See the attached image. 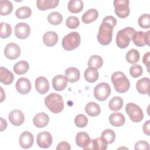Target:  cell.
<instances>
[{
    "instance_id": "74e56055",
    "label": "cell",
    "mask_w": 150,
    "mask_h": 150,
    "mask_svg": "<svg viewBox=\"0 0 150 150\" xmlns=\"http://www.w3.org/2000/svg\"><path fill=\"white\" fill-rule=\"evenodd\" d=\"M12 33L11 26L5 22H2L0 27V36L2 39L9 38Z\"/></svg>"
},
{
    "instance_id": "603a6c76",
    "label": "cell",
    "mask_w": 150,
    "mask_h": 150,
    "mask_svg": "<svg viewBox=\"0 0 150 150\" xmlns=\"http://www.w3.org/2000/svg\"><path fill=\"white\" fill-rule=\"evenodd\" d=\"M58 41V35L54 31L46 32L43 37L44 44L48 47H53L56 45Z\"/></svg>"
},
{
    "instance_id": "7c38bea8",
    "label": "cell",
    "mask_w": 150,
    "mask_h": 150,
    "mask_svg": "<svg viewBox=\"0 0 150 150\" xmlns=\"http://www.w3.org/2000/svg\"><path fill=\"white\" fill-rule=\"evenodd\" d=\"M38 145L42 148H48L52 144L53 138L49 132L43 131L38 134L36 138Z\"/></svg>"
},
{
    "instance_id": "277c9868",
    "label": "cell",
    "mask_w": 150,
    "mask_h": 150,
    "mask_svg": "<svg viewBox=\"0 0 150 150\" xmlns=\"http://www.w3.org/2000/svg\"><path fill=\"white\" fill-rule=\"evenodd\" d=\"M135 32V29L131 27H126L120 30L118 32L116 37V43L117 46L121 49L127 48L131 40H132V36Z\"/></svg>"
},
{
    "instance_id": "44dd1931",
    "label": "cell",
    "mask_w": 150,
    "mask_h": 150,
    "mask_svg": "<svg viewBox=\"0 0 150 150\" xmlns=\"http://www.w3.org/2000/svg\"><path fill=\"white\" fill-rule=\"evenodd\" d=\"M149 79L148 77H143L137 81L136 87L137 91L141 94H149Z\"/></svg>"
},
{
    "instance_id": "d4e9b609",
    "label": "cell",
    "mask_w": 150,
    "mask_h": 150,
    "mask_svg": "<svg viewBox=\"0 0 150 150\" xmlns=\"http://www.w3.org/2000/svg\"><path fill=\"white\" fill-rule=\"evenodd\" d=\"M109 122L114 127H121L125 122V118L123 114L120 112H114L109 116Z\"/></svg>"
},
{
    "instance_id": "681fc988",
    "label": "cell",
    "mask_w": 150,
    "mask_h": 150,
    "mask_svg": "<svg viewBox=\"0 0 150 150\" xmlns=\"http://www.w3.org/2000/svg\"><path fill=\"white\" fill-rule=\"evenodd\" d=\"M1 102H2L4 99L5 98V94L4 91V90L2 87H1Z\"/></svg>"
},
{
    "instance_id": "7a4b0ae2",
    "label": "cell",
    "mask_w": 150,
    "mask_h": 150,
    "mask_svg": "<svg viewBox=\"0 0 150 150\" xmlns=\"http://www.w3.org/2000/svg\"><path fill=\"white\" fill-rule=\"evenodd\" d=\"M45 104L47 108L54 114L60 112L64 108L62 97L55 93H50L45 97Z\"/></svg>"
},
{
    "instance_id": "7bdbcfd3",
    "label": "cell",
    "mask_w": 150,
    "mask_h": 150,
    "mask_svg": "<svg viewBox=\"0 0 150 150\" xmlns=\"http://www.w3.org/2000/svg\"><path fill=\"white\" fill-rule=\"evenodd\" d=\"M143 69L139 64H134L129 69V74L134 78H137L142 75Z\"/></svg>"
},
{
    "instance_id": "4316f807",
    "label": "cell",
    "mask_w": 150,
    "mask_h": 150,
    "mask_svg": "<svg viewBox=\"0 0 150 150\" xmlns=\"http://www.w3.org/2000/svg\"><path fill=\"white\" fill-rule=\"evenodd\" d=\"M99 15L98 12L96 9H90L87 10L81 17V19L83 23L88 24L96 21Z\"/></svg>"
},
{
    "instance_id": "60d3db41",
    "label": "cell",
    "mask_w": 150,
    "mask_h": 150,
    "mask_svg": "<svg viewBox=\"0 0 150 150\" xmlns=\"http://www.w3.org/2000/svg\"><path fill=\"white\" fill-rule=\"evenodd\" d=\"M74 124L79 128H84L88 124V118L84 114H79L74 118Z\"/></svg>"
},
{
    "instance_id": "8992f818",
    "label": "cell",
    "mask_w": 150,
    "mask_h": 150,
    "mask_svg": "<svg viewBox=\"0 0 150 150\" xmlns=\"http://www.w3.org/2000/svg\"><path fill=\"white\" fill-rule=\"evenodd\" d=\"M125 111L130 120L134 122H139L144 118V114L142 109L134 103H128L125 107Z\"/></svg>"
},
{
    "instance_id": "30bf717a",
    "label": "cell",
    "mask_w": 150,
    "mask_h": 150,
    "mask_svg": "<svg viewBox=\"0 0 150 150\" xmlns=\"http://www.w3.org/2000/svg\"><path fill=\"white\" fill-rule=\"evenodd\" d=\"M4 54L9 60L16 59L21 55V49L16 43H9L5 47Z\"/></svg>"
},
{
    "instance_id": "ac0fdd59",
    "label": "cell",
    "mask_w": 150,
    "mask_h": 150,
    "mask_svg": "<svg viewBox=\"0 0 150 150\" xmlns=\"http://www.w3.org/2000/svg\"><path fill=\"white\" fill-rule=\"evenodd\" d=\"M91 142V139L87 132H78L76 137V143L79 147L85 149Z\"/></svg>"
},
{
    "instance_id": "5bb4252c",
    "label": "cell",
    "mask_w": 150,
    "mask_h": 150,
    "mask_svg": "<svg viewBox=\"0 0 150 150\" xmlns=\"http://www.w3.org/2000/svg\"><path fill=\"white\" fill-rule=\"evenodd\" d=\"M68 79L66 76L62 74L56 75L52 79V86L56 91H63L67 86Z\"/></svg>"
},
{
    "instance_id": "9a60e30c",
    "label": "cell",
    "mask_w": 150,
    "mask_h": 150,
    "mask_svg": "<svg viewBox=\"0 0 150 150\" xmlns=\"http://www.w3.org/2000/svg\"><path fill=\"white\" fill-rule=\"evenodd\" d=\"M10 122L15 126H19L25 121V115L19 110H12L8 115Z\"/></svg>"
},
{
    "instance_id": "2e32d148",
    "label": "cell",
    "mask_w": 150,
    "mask_h": 150,
    "mask_svg": "<svg viewBox=\"0 0 150 150\" xmlns=\"http://www.w3.org/2000/svg\"><path fill=\"white\" fill-rule=\"evenodd\" d=\"M49 83L47 79L43 76L38 77L35 80V87L36 91L41 94L46 93L49 89Z\"/></svg>"
},
{
    "instance_id": "d590c367",
    "label": "cell",
    "mask_w": 150,
    "mask_h": 150,
    "mask_svg": "<svg viewBox=\"0 0 150 150\" xmlns=\"http://www.w3.org/2000/svg\"><path fill=\"white\" fill-rule=\"evenodd\" d=\"M87 64L88 67H91L96 69H100L103 64V60L100 56L92 55L89 58Z\"/></svg>"
},
{
    "instance_id": "e575fe53",
    "label": "cell",
    "mask_w": 150,
    "mask_h": 150,
    "mask_svg": "<svg viewBox=\"0 0 150 150\" xmlns=\"http://www.w3.org/2000/svg\"><path fill=\"white\" fill-rule=\"evenodd\" d=\"M127 61L131 64H135L137 63L140 58V55L139 52L135 49H130L126 54L125 56Z\"/></svg>"
},
{
    "instance_id": "f6af8a7d",
    "label": "cell",
    "mask_w": 150,
    "mask_h": 150,
    "mask_svg": "<svg viewBox=\"0 0 150 150\" xmlns=\"http://www.w3.org/2000/svg\"><path fill=\"white\" fill-rule=\"evenodd\" d=\"M71 149V146L70 144L66 142V141H62L60 142L57 146L56 147V149H66V150H69Z\"/></svg>"
},
{
    "instance_id": "9c48e42d",
    "label": "cell",
    "mask_w": 150,
    "mask_h": 150,
    "mask_svg": "<svg viewBox=\"0 0 150 150\" xmlns=\"http://www.w3.org/2000/svg\"><path fill=\"white\" fill-rule=\"evenodd\" d=\"M150 30L144 32L143 31L135 32L132 36V41L138 47H143L145 45H149Z\"/></svg>"
},
{
    "instance_id": "83f0119b",
    "label": "cell",
    "mask_w": 150,
    "mask_h": 150,
    "mask_svg": "<svg viewBox=\"0 0 150 150\" xmlns=\"http://www.w3.org/2000/svg\"><path fill=\"white\" fill-rule=\"evenodd\" d=\"M84 77L85 80L89 83L96 82L99 77L98 71L95 68L88 67L84 71Z\"/></svg>"
},
{
    "instance_id": "c3c4849f",
    "label": "cell",
    "mask_w": 150,
    "mask_h": 150,
    "mask_svg": "<svg viewBox=\"0 0 150 150\" xmlns=\"http://www.w3.org/2000/svg\"><path fill=\"white\" fill-rule=\"evenodd\" d=\"M7 122L5 120L2 118H1V131H3L6 128Z\"/></svg>"
},
{
    "instance_id": "8d00e7d4",
    "label": "cell",
    "mask_w": 150,
    "mask_h": 150,
    "mask_svg": "<svg viewBox=\"0 0 150 150\" xmlns=\"http://www.w3.org/2000/svg\"><path fill=\"white\" fill-rule=\"evenodd\" d=\"M48 22L53 25H58L63 21L62 15L57 12H52L47 16Z\"/></svg>"
},
{
    "instance_id": "ab89813d",
    "label": "cell",
    "mask_w": 150,
    "mask_h": 150,
    "mask_svg": "<svg viewBox=\"0 0 150 150\" xmlns=\"http://www.w3.org/2000/svg\"><path fill=\"white\" fill-rule=\"evenodd\" d=\"M139 26L143 29H148L150 27V16L148 13L141 15L138 20Z\"/></svg>"
},
{
    "instance_id": "f1b7e54d",
    "label": "cell",
    "mask_w": 150,
    "mask_h": 150,
    "mask_svg": "<svg viewBox=\"0 0 150 150\" xmlns=\"http://www.w3.org/2000/svg\"><path fill=\"white\" fill-rule=\"evenodd\" d=\"M86 112L91 117H96L101 112L100 105L95 102H89L85 107Z\"/></svg>"
},
{
    "instance_id": "5b68a950",
    "label": "cell",
    "mask_w": 150,
    "mask_h": 150,
    "mask_svg": "<svg viewBox=\"0 0 150 150\" xmlns=\"http://www.w3.org/2000/svg\"><path fill=\"white\" fill-rule=\"evenodd\" d=\"M81 38L77 32H72L64 36L62 39V47L67 51L73 50L78 47L80 44Z\"/></svg>"
},
{
    "instance_id": "4dcf8cb0",
    "label": "cell",
    "mask_w": 150,
    "mask_h": 150,
    "mask_svg": "<svg viewBox=\"0 0 150 150\" xmlns=\"http://www.w3.org/2000/svg\"><path fill=\"white\" fill-rule=\"evenodd\" d=\"M69 11L73 13L80 12L83 8V2L81 0H70L67 5Z\"/></svg>"
},
{
    "instance_id": "cb8c5ba5",
    "label": "cell",
    "mask_w": 150,
    "mask_h": 150,
    "mask_svg": "<svg viewBox=\"0 0 150 150\" xmlns=\"http://www.w3.org/2000/svg\"><path fill=\"white\" fill-rule=\"evenodd\" d=\"M59 1L56 0H38L36 6L40 11H46L57 6Z\"/></svg>"
},
{
    "instance_id": "52a82bcc",
    "label": "cell",
    "mask_w": 150,
    "mask_h": 150,
    "mask_svg": "<svg viewBox=\"0 0 150 150\" xmlns=\"http://www.w3.org/2000/svg\"><path fill=\"white\" fill-rule=\"evenodd\" d=\"M111 94V87L107 83L98 84L94 88V96L96 99L103 101L107 100Z\"/></svg>"
},
{
    "instance_id": "f546056e",
    "label": "cell",
    "mask_w": 150,
    "mask_h": 150,
    "mask_svg": "<svg viewBox=\"0 0 150 150\" xmlns=\"http://www.w3.org/2000/svg\"><path fill=\"white\" fill-rule=\"evenodd\" d=\"M29 69V64L25 60H21L16 62L13 67L14 72L18 75H21L26 73L28 71Z\"/></svg>"
},
{
    "instance_id": "836d02e7",
    "label": "cell",
    "mask_w": 150,
    "mask_h": 150,
    "mask_svg": "<svg viewBox=\"0 0 150 150\" xmlns=\"http://www.w3.org/2000/svg\"><path fill=\"white\" fill-rule=\"evenodd\" d=\"M32 15V10L28 6H21L15 12L16 16L21 19H25L30 17Z\"/></svg>"
},
{
    "instance_id": "b9f144b4",
    "label": "cell",
    "mask_w": 150,
    "mask_h": 150,
    "mask_svg": "<svg viewBox=\"0 0 150 150\" xmlns=\"http://www.w3.org/2000/svg\"><path fill=\"white\" fill-rule=\"evenodd\" d=\"M66 24L69 29H76L80 25V21L77 17L74 16H70L67 18L66 21Z\"/></svg>"
},
{
    "instance_id": "7dc6e473",
    "label": "cell",
    "mask_w": 150,
    "mask_h": 150,
    "mask_svg": "<svg viewBox=\"0 0 150 150\" xmlns=\"http://www.w3.org/2000/svg\"><path fill=\"white\" fill-rule=\"evenodd\" d=\"M142 129L144 132L147 135H150V121L148 120L146 121L143 125L142 127Z\"/></svg>"
},
{
    "instance_id": "e0dca14e",
    "label": "cell",
    "mask_w": 150,
    "mask_h": 150,
    "mask_svg": "<svg viewBox=\"0 0 150 150\" xmlns=\"http://www.w3.org/2000/svg\"><path fill=\"white\" fill-rule=\"evenodd\" d=\"M33 136L29 131L23 132L19 137L20 146L24 149H28L30 148L33 145Z\"/></svg>"
},
{
    "instance_id": "ee69618b",
    "label": "cell",
    "mask_w": 150,
    "mask_h": 150,
    "mask_svg": "<svg viewBox=\"0 0 150 150\" xmlns=\"http://www.w3.org/2000/svg\"><path fill=\"white\" fill-rule=\"evenodd\" d=\"M134 149H135L149 150V145L145 141H143V140L139 141L138 142L135 143Z\"/></svg>"
},
{
    "instance_id": "6da1fadb",
    "label": "cell",
    "mask_w": 150,
    "mask_h": 150,
    "mask_svg": "<svg viewBox=\"0 0 150 150\" xmlns=\"http://www.w3.org/2000/svg\"><path fill=\"white\" fill-rule=\"evenodd\" d=\"M116 24L117 20L112 16H107L103 19L97 36V40L101 45L106 46L111 43L113 28Z\"/></svg>"
},
{
    "instance_id": "ffe728a7",
    "label": "cell",
    "mask_w": 150,
    "mask_h": 150,
    "mask_svg": "<svg viewBox=\"0 0 150 150\" xmlns=\"http://www.w3.org/2000/svg\"><path fill=\"white\" fill-rule=\"evenodd\" d=\"M14 80L13 73L4 67H0V81L5 85L11 84Z\"/></svg>"
},
{
    "instance_id": "d6986e66",
    "label": "cell",
    "mask_w": 150,
    "mask_h": 150,
    "mask_svg": "<svg viewBox=\"0 0 150 150\" xmlns=\"http://www.w3.org/2000/svg\"><path fill=\"white\" fill-rule=\"evenodd\" d=\"M49 122V115L45 112L37 114L33 119V122L37 128H43L46 127Z\"/></svg>"
},
{
    "instance_id": "d6a6232c",
    "label": "cell",
    "mask_w": 150,
    "mask_h": 150,
    "mask_svg": "<svg viewBox=\"0 0 150 150\" xmlns=\"http://www.w3.org/2000/svg\"><path fill=\"white\" fill-rule=\"evenodd\" d=\"M13 10V5L11 1L8 0L0 1V14L6 16L10 14Z\"/></svg>"
},
{
    "instance_id": "1f68e13d",
    "label": "cell",
    "mask_w": 150,
    "mask_h": 150,
    "mask_svg": "<svg viewBox=\"0 0 150 150\" xmlns=\"http://www.w3.org/2000/svg\"><path fill=\"white\" fill-rule=\"evenodd\" d=\"M124 104V101L122 98L118 96H115L109 101L108 106L111 110L112 111H119L120 110Z\"/></svg>"
},
{
    "instance_id": "bcb514c9",
    "label": "cell",
    "mask_w": 150,
    "mask_h": 150,
    "mask_svg": "<svg viewBox=\"0 0 150 150\" xmlns=\"http://www.w3.org/2000/svg\"><path fill=\"white\" fill-rule=\"evenodd\" d=\"M149 57H150V53L149 52L145 53L143 56V63L146 66L148 71L149 72Z\"/></svg>"
},
{
    "instance_id": "484cf974",
    "label": "cell",
    "mask_w": 150,
    "mask_h": 150,
    "mask_svg": "<svg viewBox=\"0 0 150 150\" xmlns=\"http://www.w3.org/2000/svg\"><path fill=\"white\" fill-rule=\"evenodd\" d=\"M65 76L70 83H75L79 81L80 77L79 70L74 67H70L65 70Z\"/></svg>"
},
{
    "instance_id": "ba28073f",
    "label": "cell",
    "mask_w": 150,
    "mask_h": 150,
    "mask_svg": "<svg viewBox=\"0 0 150 150\" xmlns=\"http://www.w3.org/2000/svg\"><path fill=\"white\" fill-rule=\"evenodd\" d=\"M115 13L120 18H127L130 12L128 0H115L114 1Z\"/></svg>"
},
{
    "instance_id": "4fadbf2b",
    "label": "cell",
    "mask_w": 150,
    "mask_h": 150,
    "mask_svg": "<svg viewBox=\"0 0 150 150\" xmlns=\"http://www.w3.org/2000/svg\"><path fill=\"white\" fill-rule=\"evenodd\" d=\"M17 91L21 94H27L31 90V83L26 77L19 78L15 85Z\"/></svg>"
},
{
    "instance_id": "7402d4cb",
    "label": "cell",
    "mask_w": 150,
    "mask_h": 150,
    "mask_svg": "<svg viewBox=\"0 0 150 150\" xmlns=\"http://www.w3.org/2000/svg\"><path fill=\"white\" fill-rule=\"evenodd\" d=\"M108 144L101 138L98 137L94 139H91V142L85 149L105 150Z\"/></svg>"
},
{
    "instance_id": "8fae6325",
    "label": "cell",
    "mask_w": 150,
    "mask_h": 150,
    "mask_svg": "<svg viewBox=\"0 0 150 150\" xmlns=\"http://www.w3.org/2000/svg\"><path fill=\"white\" fill-rule=\"evenodd\" d=\"M30 28L29 25L25 22L17 23L15 26V35L20 39H26L30 35Z\"/></svg>"
},
{
    "instance_id": "f35d334b",
    "label": "cell",
    "mask_w": 150,
    "mask_h": 150,
    "mask_svg": "<svg viewBox=\"0 0 150 150\" xmlns=\"http://www.w3.org/2000/svg\"><path fill=\"white\" fill-rule=\"evenodd\" d=\"M101 137L108 144H112L115 139V134L111 129H106L102 133Z\"/></svg>"
},
{
    "instance_id": "3957f363",
    "label": "cell",
    "mask_w": 150,
    "mask_h": 150,
    "mask_svg": "<svg viewBox=\"0 0 150 150\" xmlns=\"http://www.w3.org/2000/svg\"><path fill=\"white\" fill-rule=\"evenodd\" d=\"M115 90L120 93H125L130 87V83L125 74L121 71L114 72L111 78Z\"/></svg>"
}]
</instances>
